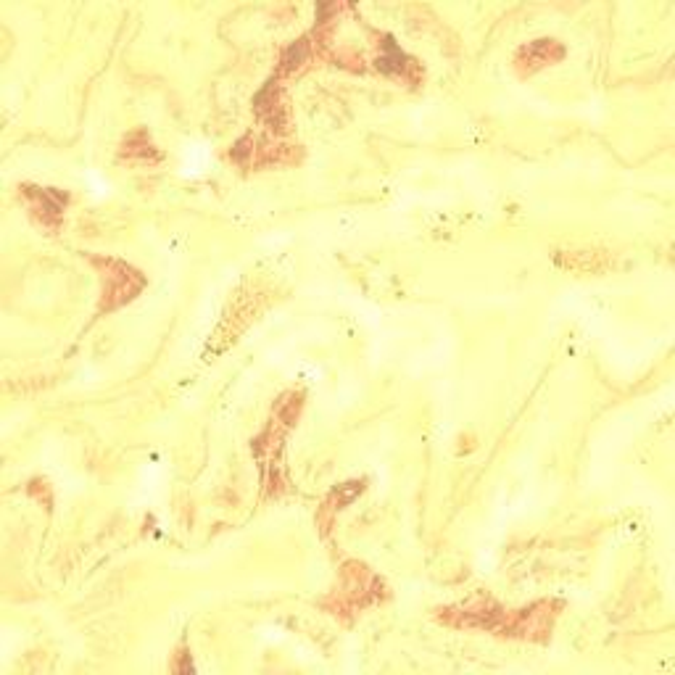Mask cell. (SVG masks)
<instances>
[{
    "label": "cell",
    "instance_id": "8992f818",
    "mask_svg": "<svg viewBox=\"0 0 675 675\" xmlns=\"http://www.w3.org/2000/svg\"><path fill=\"white\" fill-rule=\"evenodd\" d=\"M562 56H565V48H562L557 40L544 37V40H536V43L523 45L515 56V66H517V72L523 74V77H528V74H536L538 69H544V66L559 61Z\"/></svg>",
    "mask_w": 675,
    "mask_h": 675
},
{
    "label": "cell",
    "instance_id": "7a4b0ae2",
    "mask_svg": "<svg viewBox=\"0 0 675 675\" xmlns=\"http://www.w3.org/2000/svg\"><path fill=\"white\" fill-rule=\"evenodd\" d=\"M380 588H383V581H378L367 567L359 565V562H349L343 567V586L335 594L338 596V612L335 615H341L346 610H362L367 604L378 602Z\"/></svg>",
    "mask_w": 675,
    "mask_h": 675
},
{
    "label": "cell",
    "instance_id": "5b68a950",
    "mask_svg": "<svg viewBox=\"0 0 675 675\" xmlns=\"http://www.w3.org/2000/svg\"><path fill=\"white\" fill-rule=\"evenodd\" d=\"M380 40L383 43H380V53L378 59H375V66H378L380 72L388 74V77H401V80L407 82L420 80V66H417V61L409 59L407 53L393 43L391 35H380Z\"/></svg>",
    "mask_w": 675,
    "mask_h": 675
},
{
    "label": "cell",
    "instance_id": "52a82bcc",
    "mask_svg": "<svg viewBox=\"0 0 675 675\" xmlns=\"http://www.w3.org/2000/svg\"><path fill=\"white\" fill-rule=\"evenodd\" d=\"M362 491H364V480H351V483H346V486H338L333 491V494L327 496L325 507L320 509L322 533H327V530H330V525H333V515H335V512H341L343 504H349V501H354L356 496L362 494Z\"/></svg>",
    "mask_w": 675,
    "mask_h": 675
},
{
    "label": "cell",
    "instance_id": "6da1fadb",
    "mask_svg": "<svg viewBox=\"0 0 675 675\" xmlns=\"http://www.w3.org/2000/svg\"><path fill=\"white\" fill-rule=\"evenodd\" d=\"M93 264L103 272L101 312H114L119 306L130 304L132 298L146 288V277L140 275L138 269L130 267L127 262L109 259V256L106 259L103 256H93Z\"/></svg>",
    "mask_w": 675,
    "mask_h": 675
},
{
    "label": "cell",
    "instance_id": "ba28073f",
    "mask_svg": "<svg viewBox=\"0 0 675 675\" xmlns=\"http://www.w3.org/2000/svg\"><path fill=\"white\" fill-rule=\"evenodd\" d=\"M122 156L132 161H159V151L151 146V138H148L146 130L132 132L130 138L124 140Z\"/></svg>",
    "mask_w": 675,
    "mask_h": 675
},
{
    "label": "cell",
    "instance_id": "9c48e42d",
    "mask_svg": "<svg viewBox=\"0 0 675 675\" xmlns=\"http://www.w3.org/2000/svg\"><path fill=\"white\" fill-rule=\"evenodd\" d=\"M312 53H314V48H312V43H309V37H301L298 43L288 45L283 53V59H280V74L298 72L306 61L312 59Z\"/></svg>",
    "mask_w": 675,
    "mask_h": 675
},
{
    "label": "cell",
    "instance_id": "3957f363",
    "mask_svg": "<svg viewBox=\"0 0 675 675\" xmlns=\"http://www.w3.org/2000/svg\"><path fill=\"white\" fill-rule=\"evenodd\" d=\"M19 190H22L24 201L30 206L32 217L48 230H59L69 196L56 188H37V185H22Z\"/></svg>",
    "mask_w": 675,
    "mask_h": 675
},
{
    "label": "cell",
    "instance_id": "277c9868",
    "mask_svg": "<svg viewBox=\"0 0 675 675\" xmlns=\"http://www.w3.org/2000/svg\"><path fill=\"white\" fill-rule=\"evenodd\" d=\"M254 111L256 117L267 124L269 130L285 132L288 130V106L283 101V88H280V77H272V80L259 90V95L254 98Z\"/></svg>",
    "mask_w": 675,
    "mask_h": 675
}]
</instances>
